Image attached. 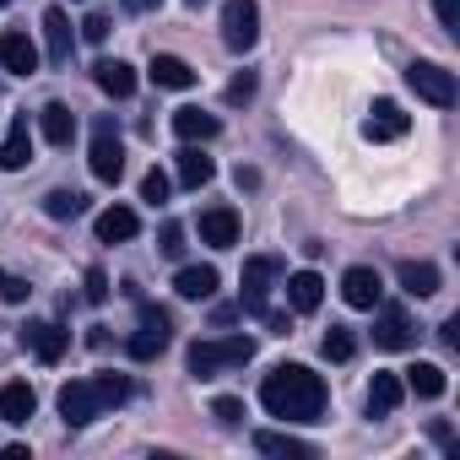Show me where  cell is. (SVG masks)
Masks as SVG:
<instances>
[{
	"label": "cell",
	"instance_id": "obj_15",
	"mask_svg": "<svg viewBox=\"0 0 460 460\" xmlns=\"http://www.w3.org/2000/svg\"><path fill=\"white\" fill-rule=\"evenodd\" d=\"M39 411V395L28 379H12V385H0V422H12V428H28V417Z\"/></svg>",
	"mask_w": 460,
	"mask_h": 460
},
{
	"label": "cell",
	"instance_id": "obj_25",
	"mask_svg": "<svg viewBox=\"0 0 460 460\" xmlns=\"http://www.w3.org/2000/svg\"><path fill=\"white\" fill-rule=\"evenodd\" d=\"M173 293H179V298H190V304L211 298V293H217V266H184V271L173 277Z\"/></svg>",
	"mask_w": 460,
	"mask_h": 460
},
{
	"label": "cell",
	"instance_id": "obj_3",
	"mask_svg": "<svg viewBox=\"0 0 460 460\" xmlns=\"http://www.w3.org/2000/svg\"><path fill=\"white\" fill-rule=\"evenodd\" d=\"M250 358H255V341H250V336L195 341V347H190V374H195V379H217L222 368H244Z\"/></svg>",
	"mask_w": 460,
	"mask_h": 460
},
{
	"label": "cell",
	"instance_id": "obj_44",
	"mask_svg": "<svg viewBox=\"0 0 460 460\" xmlns=\"http://www.w3.org/2000/svg\"><path fill=\"white\" fill-rule=\"evenodd\" d=\"M0 277H6V271H0Z\"/></svg>",
	"mask_w": 460,
	"mask_h": 460
},
{
	"label": "cell",
	"instance_id": "obj_38",
	"mask_svg": "<svg viewBox=\"0 0 460 460\" xmlns=\"http://www.w3.org/2000/svg\"><path fill=\"white\" fill-rule=\"evenodd\" d=\"M28 293H33V288H28L22 277H0V298H6V304H28Z\"/></svg>",
	"mask_w": 460,
	"mask_h": 460
},
{
	"label": "cell",
	"instance_id": "obj_8",
	"mask_svg": "<svg viewBox=\"0 0 460 460\" xmlns=\"http://www.w3.org/2000/svg\"><path fill=\"white\" fill-rule=\"evenodd\" d=\"M282 277V261L277 255H255V261H244V298H239V309L244 314H266V298H271V282Z\"/></svg>",
	"mask_w": 460,
	"mask_h": 460
},
{
	"label": "cell",
	"instance_id": "obj_1",
	"mask_svg": "<svg viewBox=\"0 0 460 460\" xmlns=\"http://www.w3.org/2000/svg\"><path fill=\"white\" fill-rule=\"evenodd\" d=\"M261 406L282 422H320L325 417V379L304 363H282L261 379Z\"/></svg>",
	"mask_w": 460,
	"mask_h": 460
},
{
	"label": "cell",
	"instance_id": "obj_19",
	"mask_svg": "<svg viewBox=\"0 0 460 460\" xmlns=\"http://www.w3.org/2000/svg\"><path fill=\"white\" fill-rule=\"evenodd\" d=\"M93 227H98V239H103V244H125V239L141 234V217H136L130 206H109V211H98Z\"/></svg>",
	"mask_w": 460,
	"mask_h": 460
},
{
	"label": "cell",
	"instance_id": "obj_12",
	"mask_svg": "<svg viewBox=\"0 0 460 460\" xmlns=\"http://www.w3.org/2000/svg\"><path fill=\"white\" fill-rule=\"evenodd\" d=\"M411 341H417L411 314H406V309H379V320H374V347H385V352H406Z\"/></svg>",
	"mask_w": 460,
	"mask_h": 460
},
{
	"label": "cell",
	"instance_id": "obj_31",
	"mask_svg": "<svg viewBox=\"0 0 460 460\" xmlns=\"http://www.w3.org/2000/svg\"><path fill=\"white\" fill-rule=\"evenodd\" d=\"M320 352H325L331 363H347V358L358 352V336H352L347 325H331V331H325V341H320Z\"/></svg>",
	"mask_w": 460,
	"mask_h": 460
},
{
	"label": "cell",
	"instance_id": "obj_30",
	"mask_svg": "<svg viewBox=\"0 0 460 460\" xmlns=\"http://www.w3.org/2000/svg\"><path fill=\"white\" fill-rule=\"evenodd\" d=\"M44 211H49L55 222L82 217V211H87V195H82V190H49V195H44Z\"/></svg>",
	"mask_w": 460,
	"mask_h": 460
},
{
	"label": "cell",
	"instance_id": "obj_20",
	"mask_svg": "<svg viewBox=\"0 0 460 460\" xmlns=\"http://www.w3.org/2000/svg\"><path fill=\"white\" fill-rule=\"evenodd\" d=\"M288 304H293V314H314V309L325 304L320 271H293V277H288Z\"/></svg>",
	"mask_w": 460,
	"mask_h": 460
},
{
	"label": "cell",
	"instance_id": "obj_35",
	"mask_svg": "<svg viewBox=\"0 0 460 460\" xmlns=\"http://www.w3.org/2000/svg\"><path fill=\"white\" fill-rule=\"evenodd\" d=\"M222 98H227V103H250V98H255V71H239L234 82H227Z\"/></svg>",
	"mask_w": 460,
	"mask_h": 460
},
{
	"label": "cell",
	"instance_id": "obj_13",
	"mask_svg": "<svg viewBox=\"0 0 460 460\" xmlns=\"http://www.w3.org/2000/svg\"><path fill=\"white\" fill-rule=\"evenodd\" d=\"M0 66H6L12 76H33L39 71V44L22 28H6L0 33Z\"/></svg>",
	"mask_w": 460,
	"mask_h": 460
},
{
	"label": "cell",
	"instance_id": "obj_33",
	"mask_svg": "<svg viewBox=\"0 0 460 460\" xmlns=\"http://www.w3.org/2000/svg\"><path fill=\"white\" fill-rule=\"evenodd\" d=\"M211 417H217L222 428H239V422H244V401H234V395H217V401H211Z\"/></svg>",
	"mask_w": 460,
	"mask_h": 460
},
{
	"label": "cell",
	"instance_id": "obj_17",
	"mask_svg": "<svg viewBox=\"0 0 460 460\" xmlns=\"http://www.w3.org/2000/svg\"><path fill=\"white\" fill-rule=\"evenodd\" d=\"M146 76H152L157 87H168V93H184V87H195V82H200V71H195L190 60H179V55H152Z\"/></svg>",
	"mask_w": 460,
	"mask_h": 460
},
{
	"label": "cell",
	"instance_id": "obj_23",
	"mask_svg": "<svg viewBox=\"0 0 460 460\" xmlns=\"http://www.w3.org/2000/svg\"><path fill=\"white\" fill-rule=\"evenodd\" d=\"M395 282H401L411 298H433V293H438V266H428V261H401V266H395Z\"/></svg>",
	"mask_w": 460,
	"mask_h": 460
},
{
	"label": "cell",
	"instance_id": "obj_10",
	"mask_svg": "<svg viewBox=\"0 0 460 460\" xmlns=\"http://www.w3.org/2000/svg\"><path fill=\"white\" fill-rule=\"evenodd\" d=\"M200 244L234 250V244H239V211H234V206H206V211H200Z\"/></svg>",
	"mask_w": 460,
	"mask_h": 460
},
{
	"label": "cell",
	"instance_id": "obj_11",
	"mask_svg": "<svg viewBox=\"0 0 460 460\" xmlns=\"http://www.w3.org/2000/svg\"><path fill=\"white\" fill-rule=\"evenodd\" d=\"M406 130H411V119H406V109L390 103V98H379V103L368 109V119H363V136H368V141H401Z\"/></svg>",
	"mask_w": 460,
	"mask_h": 460
},
{
	"label": "cell",
	"instance_id": "obj_2",
	"mask_svg": "<svg viewBox=\"0 0 460 460\" xmlns=\"http://www.w3.org/2000/svg\"><path fill=\"white\" fill-rule=\"evenodd\" d=\"M130 395V379L125 374H98V379H71L60 390V417L66 428H87L93 417H103L109 406H119Z\"/></svg>",
	"mask_w": 460,
	"mask_h": 460
},
{
	"label": "cell",
	"instance_id": "obj_5",
	"mask_svg": "<svg viewBox=\"0 0 460 460\" xmlns=\"http://www.w3.org/2000/svg\"><path fill=\"white\" fill-rule=\"evenodd\" d=\"M87 163H93V179H98V184H119V179H125V141H119V125H114L109 114L93 125V152H87Z\"/></svg>",
	"mask_w": 460,
	"mask_h": 460
},
{
	"label": "cell",
	"instance_id": "obj_28",
	"mask_svg": "<svg viewBox=\"0 0 460 460\" xmlns=\"http://www.w3.org/2000/svg\"><path fill=\"white\" fill-rule=\"evenodd\" d=\"M444 385H449V379H444V368H438V363H411V368H406V390H411V395H422V401H438V395H444Z\"/></svg>",
	"mask_w": 460,
	"mask_h": 460
},
{
	"label": "cell",
	"instance_id": "obj_16",
	"mask_svg": "<svg viewBox=\"0 0 460 460\" xmlns=\"http://www.w3.org/2000/svg\"><path fill=\"white\" fill-rule=\"evenodd\" d=\"M44 49H49V66H71V49H76V33H71V17L60 6L44 12Z\"/></svg>",
	"mask_w": 460,
	"mask_h": 460
},
{
	"label": "cell",
	"instance_id": "obj_29",
	"mask_svg": "<svg viewBox=\"0 0 460 460\" xmlns=\"http://www.w3.org/2000/svg\"><path fill=\"white\" fill-rule=\"evenodd\" d=\"M255 449L261 455H277V460H309L314 455V444H304L293 433H255Z\"/></svg>",
	"mask_w": 460,
	"mask_h": 460
},
{
	"label": "cell",
	"instance_id": "obj_14",
	"mask_svg": "<svg viewBox=\"0 0 460 460\" xmlns=\"http://www.w3.org/2000/svg\"><path fill=\"white\" fill-rule=\"evenodd\" d=\"M341 298H347L352 309H379V298H385L379 271H374V266H352V271L341 277Z\"/></svg>",
	"mask_w": 460,
	"mask_h": 460
},
{
	"label": "cell",
	"instance_id": "obj_37",
	"mask_svg": "<svg viewBox=\"0 0 460 460\" xmlns=\"http://www.w3.org/2000/svg\"><path fill=\"white\" fill-rule=\"evenodd\" d=\"M82 298H87V304H103V298H109V277H103L98 266L87 271V288H82Z\"/></svg>",
	"mask_w": 460,
	"mask_h": 460
},
{
	"label": "cell",
	"instance_id": "obj_21",
	"mask_svg": "<svg viewBox=\"0 0 460 460\" xmlns=\"http://www.w3.org/2000/svg\"><path fill=\"white\" fill-rule=\"evenodd\" d=\"M39 130H44L49 146H71V136H76V114H71L66 103H44V109H39Z\"/></svg>",
	"mask_w": 460,
	"mask_h": 460
},
{
	"label": "cell",
	"instance_id": "obj_34",
	"mask_svg": "<svg viewBox=\"0 0 460 460\" xmlns=\"http://www.w3.org/2000/svg\"><path fill=\"white\" fill-rule=\"evenodd\" d=\"M157 250H163L168 261H179V255H184V222H163V234H157Z\"/></svg>",
	"mask_w": 460,
	"mask_h": 460
},
{
	"label": "cell",
	"instance_id": "obj_40",
	"mask_svg": "<svg viewBox=\"0 0 460 460\" xmlns=\"http://www.w3.org/2000/svg\"><path fill=\"white\" fill-rule=\"evenodd\" d=\"M438 331H444V347H460V320H444Z\"/></svg>",
	"mask_w": 460,
	"mask_h": 460
},
{
	"label": "cell",
	"instance_id": "obj_24",
	"mask_svg": "<svg viewBox=\"0 0 460 460\" xmlns=\"http://www.w3.org/2000/svg\"><path fill=\"white\" fill-rule=\"evenodd\" d=\"M93 82H98L109 98H130V93H136V71H130L125 60H98V66H93Z\"/></svg>",
	"mask_w": 460,
	"mask_h": 460
},
{
	"label": "cell",
	"instance_id": "obj_26",
	"mask_svg": "<svg viewBox=\"0 0 460 460\" xmlns=\"http://www.w3.org/2000/svg\"><path fill=\"white\" fill-rule=\"evenodd\" d=\"M401 395H406V385L395 374H374V385H368V417H390L401 406Z\"/></svg>",
	"mask_w": 460,
	"mask_h": 460
},
{
	"label": "cell",
	"instance_id": "obj_36",
	"mask_svg": "<svg viewBox=\"0 0 460 460\" xmlns=\"http://www.w3.org/2000/svg\"><path fill=\"white\" fill-rule=\"evenodd\" d=\"M433 12H438L444 33H460V0H433Z\"/></svg>",
	"mask_w": 460,
	"mask_h": 460
},
{
	"label": "cell",
	"instance_id": "obj_6",
	"mask_svg": "<svg viewBox=\"0 0 460 460\" xmlns=\"http://www.w3.org/2000/svg\"><path fill=\"white\" fill-rule=\"evenodd\" d=\"M136 320H141V325H136V336L125 341V347H130V358H136V363L163 358V352H168V341H173V320H168V309L141 304V314H136Z\"/></svg>",
	"mask_w": 460,
	"mask_h": 460
},
{
	"label": "cell",
	"instance_id": "obj_7",
	"mask_svg": "<svg viewBox=\"0 0 460 460\" xmlns=\"http://www.w3.org/2000/svg\"><path fill=\"white\" fill-rule=\"evenodd\" d=\"M255 39H261V6L255 0H227L222 6V44L234 55H244V49H255Z\"/></svg>",
	"mask_w": 460,
	"mask_h": 460
},
{
	"label": "cell",
	"instance_id": "obj_39",
	"mask_svg": "<svg viewBox=\"0 0 460 460\" xmlns=\"http://www.w3.org/2000/svg\"><path fill=\"white\" fill-rule=\"evenodd\" d=\"M82 39H87V44H103V39H109V17H103V12H93V17L82 22Z\"/></svg>",
	"mask_w": 460,
	"mask_h": 460
},
{
	"label": "cell",
	"instance_id": "obj_41",
	"mask_svg": "<svg viewBox=\"0 0 460 460\" xmlns=\"http://www.w3.org/2000/svg\"><path fill=\"white\" fill-rule=\"evenodd\" d=\"M163 0H125V12H157Z\"/></svg>",
	"mask_w": 460,
	"mask_h": 460
},
{
	"label": "cell",
	"instance_id": "obj_42",
	"mask_svg": "<svg viewBox=\"0 0 460 460\" xmlns=\"http://www.w3.org/2000/svg\"><path fill=\"white\" fill-rule=\"evenodd\" d=\"M0 6H12V0H0Z\"/></svg>",
	"mask_w": 460,
	"mask_h": 460
},
{
	"label": "cell",
	"instance_id": "obj_27",
	"mask_svg": "<svg viewBox=\"0 0 460 460\" xmlns=\"http://www.w3.org/2000/svg\"><path fill=\"white\" fill-rule=\"evenodd\" d=\"M211 173H217V163H211L200 146H184V152H179V184H184V190L211 184Z\"/></svg>",
	"mask_w": 460,
	"mask_h": 460
},
{
	"label": "cell",
	"instance_id": "obj_9",
	"mask_svg": "<svg viewBox=\"0 0 460 460\" xmlns=\"http://www.w3.org/2000/svg\"><path fill=\"white\" fill-rule=\"evenodd\" d=\"M22 347H28L39 363H60L66 347H71V331L55 325V320H33V325H22Z\"/></svg>",
	"mask_w": 460,
	"mask_h": 460
},
{
	"label": "cell",
	"instance_id": "obj_4",
	"mask_svg": "<svg viewBox=\"0 0 460 460\" xmlns=\"http://www.w3.org/2000/svg\"><path fill=\"white\" fill-rule=\"evenodd\" d=\"M406 87H411L422 103H433V109H455V98H460L455 71H444L438 60H411V66H406Z\"/></svg>",
	"mask_w": 460,
	"mask_h": 460
},
{
	"label": "cell",
	"instance_id": "obj_22",
	"mask_svg": "<svg viewBox=\"0 0 460 460\" xmlns=\"http://www.w3.org/2000/svg\"><path fill=\"white\" fill-rule=\"evenodd\" d=\"M217 130H222L217 114H206V109H173V136L179 141H211Z\"/></svg>",
	"mask_w": 460,
	"mask_h": 460
},
{
	"label": "cell",
	"instance_id": "obj_43",
	"mask_svg": "<svg viewBox=\"0 0 460 460\" xmlns=\"http://www.w3.org/2000/svg\"><path fill=\"white\" fill-rule=\"evenodd\" d=\"M190 6H200V0H190Z\"/></svg>",
	"mask_w": 460,
	"mask_h": 460
},
{
	"label": "cell",
	"instance_id": "obj_18",
	"mask_svg": "<svg viewBox=\"0 0 460 460\" xmlns=\"http://www.w3.org/2000/svg\"><path fill=\"white\" fill-rule=\"evenodd\" d=\"M28 163H33V130H28V114H22V119H12L6 141H0V168H6V173H22Z\"/></svg>",
	"mask_w": 460,
	"mask_h": 460
},
{
	"label": "cell",
	"instance_id": "obj_32",
	"mask_svg": "<svg viewBox=\"0 0 460 460\" xmlns=\"http://www.w3.org/2000/svg\"><path fill=\"white\" fill-rule=\"evenodd\" d=\"M168 190H173V179H168L163 168H146V173H141V200H146V206H163Z\"/></svg>",
	"mask_w": 460,
	"mask_h": 460
}]
</instances>
